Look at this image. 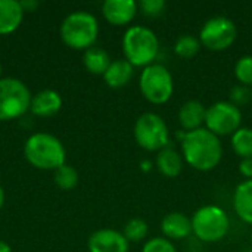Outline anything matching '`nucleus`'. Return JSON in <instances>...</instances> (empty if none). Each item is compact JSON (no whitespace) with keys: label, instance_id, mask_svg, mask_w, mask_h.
Here are the masks:
<instances>
[{"label":"nucleus","instance_id":"f257e3e1","mask_svg":"<svg viewBox=\"0 0 252 252\" xmlns=\"http://www.w3.org/2000/svg\"><path fill=\"white\" fill-rule=\"evenodd\" d=\"M182 157L188 165L198 171L214 170L223 157L220 137L205 127L193 131L179 133Z\"/></svg>","mask_w":252,"mask_h":252},{"label":"nucleus","instance_id":"f03ea898","mask_svg":"<svg viewBox=\"0 0 252 252\" xmlns=\"http://www.w3.org/2000/svg\"><path fill=\"white\" fill-rule=\"evenodd\" d=\"M27 161L40 170H58L65 165V148L58 137L49 133H35L24 146Z\"/></svg>","mask_w":252,"mask_h":252},{"label":"nucleus","instance_id":"7ed1b4c3","mask_svg":"<svg viewBox=\"0 0 252 252\" xmlns=\"http://www.w3.org/2000/svg\"><path fill=\"white\" fill-rule=\"evenodd\" d=\"M123 52L133 66H149L158 56L159 40L157 34L146 27H130L123 35Z\"/></svg>","mask_w":252,"mask_h":252},{"label":"nucleus","instance_id":"20e7f679","mask_svg":"<svg viewBox=\"0 0 252 252\" xmlns=\"http://www.w3.org/2000/svg\"><path fill=\"white\" fill-rule=\"evenodd\" d=\"M97 35V19L84 10L69 13L61 25V37L63 43L75 50H87L93 47Z\"/></svg>","mask_w":252,"mask_h":252},{"label":"nucleus","instance_id":"39448f33","mask_svg":"<svg viewBox=\"0 0 252 252\" xmlns=\"http://www.w3.org/2000/svg\"><path fill=\"white\" fill-rule=\"evenodd\" d=\"M190 220L193 235L207 244L220 242L230 230L227 213L217 205H204L198 208Z\"/></svg>","mask_w":252,"mask_h":252},{"label":"nucleus","instance_id":"423d86ee","mask_svg":"<svg viewBox=\"0 0 252 252\" xmlns=\"http://www.w3.org/2000/svg\"><path fill=\"white\" fill-rule=\"evenodd\" d=\"M139 89L142 96L154 103L162 105L168 102L174 92V81L171 72L161 63H152L143 68L139 78Z\"/></svg>","mask_w":252,"mask_h":252},{"label":"nucleus","instance_id":"0eeeda50","mask_svg":"<svg viewBox=\"0 0 252 252\" xmlns=\"http://www.w3.org/2000/svg\"><path fill=\"white\" fill-rule=\"evenodd\" d=\"M133 134L137 145L149 152H159L170 143L167 123L155 112L142 114L134 123Z\"/></svg>","mask_w":252,"mask_h":252},{"label":"nucleus","instance_id":"6e6552de","mask_svg":"<svg viewBox=\"0 0 252 252\" xmlns=\"http://www.w3.org/2000/svg\"><path fill=\"white\" fill-rule=\"evenodd\" d=\"M28 87L16 78L0 80V121H9L24 115L31 105Z\"/></svg>","mask_w":252,"mask_h":252},{"label":"nucleus","instance_id":"1a4fd4ad","mask_svg":"<svg viewBox=\"0 0 252 252\" xmlns=\"http://www.w3.org/2000/svg\"><path fill=\"white\" fill-rule=\"evenodd\" d=\"M242 112L241 108L229 100H220L207 108L205 128L216 136H232L241 128Z\"/></svg>","mask_w":252,"mask_h":252},{"label":"nucleus","instance_id":"9d476101","mask_svg":"<svg viewBox=\"0 0 252 252\" xmlns=\"http://www.w3.org/2000/svg\"><path fill=\"white\" fill-rule=\"evenodd\" d=\"M236 35L238 28L232 19L226 16H214L202 25L199 41L208 50L223 52L235 43Z\"/></svg>","mask_w":252,"mask_h":252},{"label":"nucleus","instance_id":"9b49d317","mask_svg":"<svg viewBox=\"0 0 252 252\" xmlns=\"http://www.w3.org/2000/svg\"><path fill=\"white\" fill-rule=\"evenodd\" d=\"M87 248L89 252H128V241L121 232L100 229L92 233Z\"/></svg>","mask_w":252,"mask_h":252},{"label":"nucleus","instance_id":"f8f14e48","mask_svg":"<svg viewBox=\"0 0 252 252\" xmlns=\"http://www.w3.org/2000/svg\"><path fill=\"white\" fill-rule=\"evenodd\" d=\"M137 10L139 6L134 0H106L102 4V13L105 19L115 27L130 24L134 19Z\"/></svg>","mask_w":252,"mask_h":252},{"label":"nucleus","instance_id":"ddd939ff","mask_svg":"<svg viewBox=\"0 0 252 252\" xmlns=\"http://www.w3.org/2000/svg\"><path fill=\"white\" fill-rule=\"evenodd\" d=\"M161 232L168 241H180L189 238L192 230V220L182 213H170L161 221Z\"/></svg>","mask_w":252,"mask_h":252},{"label":"nucleus","instance_id":"4468645a","mask_svg":"<svg viewBox=\"0 0 252 252\" xmlns=\"http://www.w3.org/2000/svg\"><path fill=\"white\" fill-rule=\"evenodd\" d=\"M207 108L202 102L190 99L185 102L179 109V123L183 131H193L205 126Z\"/></svg>","mask_w":252,"mask_h":252},{"label":"nucleus","instance_id":"2eb2a0df","mask_svg":"<svg viewBox=\"0 0 252 252\" xmlns=\"http://www.w3.org/2000/svg\"><path fill=\"white\" fill-rule=\"evenodd\" d=\"M155 165L158 168V171L168 179H176L180 176V173L183 171V165H185V159L180 155L179 151H176L173 146H165L164 149H161L157 154L155 158Z\"/></svg>","mask_w":252,"mask_h":252},{"label":"nucleus","instance_id":"dca6fc26","mask_svg":"<svg viewBox=\"0 0 252 252\" xmlns=\"http://www.w3.org/2000/svg\"><path fill=\"white\" fill-rule=\"evenodd\" d=\"M62 106V99L55 90H41L31 99L30 109L37 117H52Z\"/></svg>","mask_w":252,"mask_h":252},{"label":"nucleus","instance_id":"f3484780","mask_svg":"<svg viewBox=\"0 0 252 252\" xmlns=\"http://www.w3.org/2000/svg\"><path fill=\"white\" fill-rule=\"evenodd\" d=\"M24 19V9L18 0H0V34L13 32Z\"/></svg>","mask_w":252,"mask_h":252},{"label":"nucleus","instance_id":"a211bd4d","mask_svg":"<svg viewBox=\"0 0 252 252\" xmlns=\"http://www.w3.org/2000/svg\"><path fill=\"white\" fill-rule=\"evenodd\" d=\"M133 74L134 66L127 59H117L111 62L109 68L103 74V80L111 89H121L130 83Z\"/></svg>","mask_w":252,"mask_h":252},{"label":"nucleus","instance_id":"6ab92c4d","mask_svg":"<svg viewBox=\"0 0 252 252\" xmlns=\"http://www.w3.org/2000/svg\"><path fill=\"white\" fill-rule=\"evenodd\" d=\"M233 208L238 217L252 224V180L239 183L233 193Z\"/></svg>","mask_w":252,"mask_h":252},{"label":"nucleus","instance_id":"aec40b11","mask_svg":"<svg viewBox=\"0 0 252 252\" xmlns=\"http://www.w3.org/2000/svg\"><path fill=\"white\" fill-rule=\"evenodd\" d=\"M111 58L106 50L100 47H90L83 55V63L86 69L94 75H103L111 65Z\"/></svg>","mask_w":252,"mask_h":252},{"label":"nucleus","instance_id":"412c9836","mask_svg":"<svg viewBox=\"0 0 252 252\" xmlns=\"http://www.w3.org/2000/svg\"><path fill=\"white\" fill-rule=\"evenodd\" d=\"M232 149L241 158H252V130L248 127H241L232 134Z\"/></svg>","mask_w":252,"mask_h":252},{"label":"nucleus","instance_id":"4be33fe9","mask_svg":"<svg viewBox=\"0 0 252 252\" xmlns=\"http://www.w3.org/2000/svg\"><path fill=\"white\" fill-rule=\"evenodd\" d=\"M201 46L202 44H201L199 38H196L190 34H185L177 38V41L174 44V53L182 59H190L199 52Z\"/></svg>","mask_w":252,"mask_h":252},{"label":"nucleus","instance_id":"5701e85b","mask_svg":"<svg viewBox=\"0 0 252 252\" xmlns=\"http://www.w3.org/2000/svg\"><path fill=\"white\" fill-rule=\"evenodd\" d=\"M55 183L62 190H71L78 185V173L71 165H62L55 170Z\"/></svg>","mask_w":252,"mask_h":252},{"label":"nucleus","instance_id":"b1692460","mask_svg":"<svg viewBox=\"0 0 252 252\" xmlns=\"http://www.w3.org/2000/svg\"><path fill=\"white\" fill-rule=\"evenodd\" d=\"M149 232L148 223L142 219H131L127 221L123 235L126 236V239L128 242H140L146 238Z\"/></svg>","mask_w":252,"mask_h":252},{"label":"nucleus","instance_id":"393cba45","mask_svg":"<svg viewBox=\"0 0 252 252\" xmlns=\"http://www.w3.org/2000/svg\"><path fill=\"white\" fill-rule=\"evenodd\" d=\"M235 77L239 84L252 87V55H245L238 59L235 65Z\"/></svg>","mask_w":252,"mask_h":252},{"label":"nucleus","instance_id":"a878e982","mask_svg":"<svg viewBox=\"0 0 252 252\" xmlns=\"http://www.w3.org/2000/svg\"><path fill=\"white\" fill-rule=\"evenodd\" d=\"M140 12L148 18H158L165 10V1L164 0H142L137 3Z\"/></svg>","mask_w":252,"mask_h":252},{"label":"nucleus","instance_id":"bb28decb","mask_svg":"<svg viewBox=\"0 0 252 252\" xmlns=\"http://www.w3.org/2000/svg\"><path fill=\"white\" fill-rule=\"evenodd\" d=\"M142 252H177V250L173 242L165 238H152L143 245Z\"/></svg>","mask_w":252,"mask_h":252},{"label":"nucleus","instance_id":"cd10ccee","mask_svg":"<svg viewBox=\"0 0 252 252\" xmlns=\"http://www.w3.org/2000/svg\"><path fill=\"white\" fill-rule=\"evenodd\" d=\"M251 100V89L242 84H236L235 87H232L230 90V103L236 105L238 108L248 103Z\"/></svg>","mask_w":252,"mask_h":252},{"label":"nucleus","instance_id":"c85d7f7f","mask_svg":"<svg viewBox=\"0 0 252 252\" xmlns=\"http://www.w3.org/2000/svg\"><path fill=\"white\" fill-rule=\"evenodd\" d=\"M239 173L247 180H252V158L241 159V162H239Z\"/></svg>","mask_w":252,"mask_h":252},{"label":"nucleus","instance_id":"c756f323","mask_svg":"<svg viewBox=\"0 0 252 252\" xmlns=\"http://www.w3.org/2000/svg\"><path fill=\"white\" fill-rule=\"evenodd\" d=\"M21 6H22L24 12H32L38 7V1L37 0H22Z\"/></svg>","mask_w":252,"mask_h":252},{"label":"nucleus","instance_id":"7c9ffc66","mask_svg":"<svg viewBox=\"0 0 252 252\" xmlns=\"http://www.w3.org/2000/svg\"><path fill=\"white\" fill-rule=\"evenodd\" d=\"M0 252H10V247L3 241H0Z\"/></svg>","mask_w":252,"mask_h":252},{"label":"nucleus","instance_id":"2f4dec72","mask_svg":"<svg viewBox=\"0 0 252 252\" xmlns=\"http://www.w3.org/2000/svg\"><path fill=\"white\" fill-rule=\"evenodd\" d=\"M3 204H4V192H3V189H1V186H0V210H1V207H3Z\"/></svg>","mask_w":252,"mask_h":252},{"label":"nucleus","instance_id":"473e14b6","mask_svg":"<svg viewBox=\"0 0 252 252\" xmlns=\"http://www.w3.org/2000/svg\"><path fill=\"white\" fill-rule=\"evenodd\" d=\"M244 252H252V247L250 248V250H247V251H244Z\"/></svg>","mask_w":252,"mask_h":252},{"label":"nucleus","instance_id":"72a5a7b5","mask_svg":"<svg viewBox=\"0 0 252 252\" xmlns=\"http://www.w3.org/2000/svg\"><path fill=\"white\" fill-rule=\"evenodd\" d=\"M0 74H1V65H0Z\"/></svg>","mask_w":252,"mask_h":252},{"label":"nucleus","instance_id":"f704fd0d","mask_svg":"<svg viewBox=\"0 0 252 252\" xmlns=\"http://www.w3.org/2000/svg\"><path fill=\"white\" fill-rule=\"evenodd\" d=\"M251 247H252V233H251Z\"/></svg>","mask_w":252,"mask_h":252},{"label":"nucleus","instance_id":"c9c22d12","mask_svg":"<svg viewBox=\"0 0 252 252\" xmlns=\"http://www.w3.org/2000/svg\"><path fill=\"white\" fill-rule=\"evenodd\" d=\"M251 102H252V90H251Z\"/></svg>","mask_w":252,"mask_h":252}]
</instances>
